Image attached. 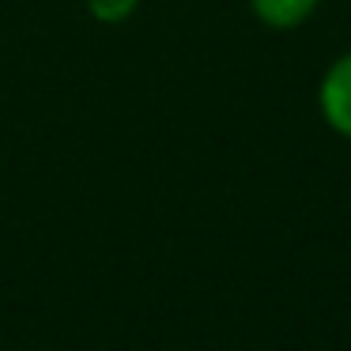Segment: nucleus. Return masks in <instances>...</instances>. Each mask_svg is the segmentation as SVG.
I'll return each instance as SVG.
<instances>
[{"instance_id": "1", "label": "nucleus", "mask_w": 351, "mask_h": 351, "mask_svg": "<svg viewBox=\"0 0 351 351\" xmlns=\"http://www.w3.org/2000/svg\"><path fill=\"white\" fill-rule=\"evenodd\" d=\"M317 110L336 136L351 140V49L325 69L317 84Z\"/></svg>"}, {"instance_id": "2", "label": "nucleus", "mask_w": 351, "mask_h": 351, "mask_svg": "<svg viewBox=\"0 0 351 351\" xmlns=\"http://www.w3.org/2000/svg\"><path fill=\"white\" fill-rule=\"evenodd\" d=\"M321 0H250L253 16L272 31H295L317 12Z\"/></svg>"}, {"instance_id": "3", "label": "nucleus", "mask_w": 351, "mask_h": 351, "mask_svg": "<svg viewBox=\"0 0 351 351\" xmlns=\"http://www.w3.org/2000/svg\"><path fill=\"white\" fill-rule=\"evenodd\" d=\"M84 4L99 23H125L140 8V0H84Z\"/></svg>"}]
</instances>
